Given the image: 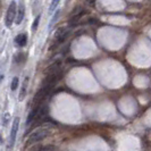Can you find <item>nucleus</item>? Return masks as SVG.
I'll list each match as a JSON object with an SVG mask.
<instances>
[{"mask_svg": "<svg viewBox=\"0 0 151 151\" xmlns=\"http://www.w3.org/2000/svg\"><path fill=\"white\" fill-rule=\"evenodd\" d=\"M59 2H60V0H52V1H51V5H50V8H49V10H50V12H53V10L57 8V6L59 5Z\"/></svg>", "mask_w": 151, "mask_h": 151, "instance_id": "nucleus-12", "label": "nucleus"}, {"mask_svg": "<svg viewBox=\"0 0 151 151\" xmlns=\"http://www.w3.org/2000/svg\"><path fill=\"white\" fill-rule=\"evenodd\" d=\"M18 77H14L13 78V81H12V84H10V89L13 91H15L17 89V86H18Z\"/></svg>", "mask_w": 151, "mask_h": 151, "instance_id": "nucleus-11", "label": "nucleus"}, {"mask_svg": "<svg viewBox=\"0 0 151 151\" xmlns=\"http://www.w3.org/2000/svg\"><path fill=\"white\" fill-rule=\"evenodd\" d=\"M24 15H25V6H24V2H21L19 7H18V10H17V16H16V24H21V22L23 21L24 18Z\"/></svg>", "mask_w": 151, "mask_h": 151, "instance_id": "nucleus-6", "label": "nucleus"}, {"mask_svg": "<svg viewBox=\"0 0 151 151\" xmlns=\"http://www.w3.org/2000/svg\"><path fill=\"white\" fill-rule=\"evenodd\" d=\"M68 35H69V31H67L66 29H63V27L59 29V30L57 31V33H56L55 39H53L51 49H55L58 45H60L63 42H65V40L68 38Z\"/></svg>", "mask_w": 151, "mask_h": 151, "instance_id": "nucleus-3", "label": "nucleus"}, {"mask_svg": "<svg viewBox=\"0 0 151 151\" xmlns=\"http://www.w3.org/2000/svg\"><path fill=\"white\" fill-rule=\"evenodd\" d=\"M40 106H41V105H40ZM40 106L33 107L32 111H31L30 115H29V117H27V121H26V125H30V124H32L33 122L35 121V118H37V116H38L39 109H40Z\"/></svg>", "mask_w": 151, "mask_h": 151, "instance_id": "nucleus-7", "label": "nucleus"}, {"mask_svg": "<svg viewBox=\"0 0 151 151\" xmlns=\"http://www.w3.org/2000/svg\"><path fill=\"white\" fill-rule=\"evenodd\" d=\"M25 58H26V56H25V53H23V52H18L15 56V60L17 64L24 63V61H25Z\"/></svg>", "mask_w": 151, "mask_h": 151, "instance_id": "nucleus-10", "label": "nucleus"}, {"mask_svg": "<svg viewBox=\"0 0 151 151\" xmlns=\"http://www.w3.org/2000/svg\"><path fill=\"white\" fill-rule=\"evenodd\" d=\"M50 134V126H42V127H38L37 129H34L30 136L27 137V144H33L42 141L43 139H45L47 136Z\"/></svg>", "mask_w": 151, "mask_h": 151, "instance_id": "nucleus-1", "label": "nucleus"}, {"mask_svg": "<svg viewBox=\"0 0 151 151\" xmlns=\"http://www.w3.org/2000/svg\"><path fill=\"white\" fill-rule=\"evenodd\" d=\"M15 42L17 43V45H19V47H24V45H26V42H27V35L26 34H18L15 39Z\"/></svg>", "mask_w": 151, "mask_h": 151, "instance_id": "nucleus-9", "label": "nucleus"}, {"mask_svg": "<svg viewBox=\"0 0 151 151\" xmlns=\"http://www.w3.org/2000/svg\"><path fill=\"white\" fill-rule=\"evenodd\" d=\"M39 22H40V16H38V17L34 19V22H33V26H32V30H33V31H37V29H38V25H39Z\"/></svg>", "mask_w": 151, "mask_h": 151, "instance_id": "nucleus-13", "label": "nucleus"}, {"mask_svg": "<svg viewBox=\"0 0 151 151\" xmlns=\"http://www.w3.org/2000/svg\"><path fill=\"white\" fill-rule=\"evenodd\" d=\"M43 150V148L39 144V145H34V147H32L30 150H27V151H42Z\"/></svg>", "mask_w": 151, "mask_h": 151, "instance_id": "nucleus-14", "label": "nucleus"}, {"mask_svg": "<svg viewBox=\"0 0 151 151\" xmlns=\"http://www.w3.org/2000/svg\"><path fill=\"white\" fill-rule=\"evenodd\" d=\"M16 16H17V6H16V1H12L9 7L7 9V14H6V26L10 27L12 24L14 23V21H16Z\"/></svg>", "mask_w": 151, "mask_h": 151, "instance_id": "nucleus-2", "label": "nucleus"}, {"mask_svg": "<svg viewBox=\"0 0 151 151\" xmlns=\"http://www.w3.org/2000/svg\"><path fill=\"white\" fill-rule=\"evenodd\" d=\"M58 70H60V61H56V63H53L52 65H50L49 67L45 68V75H49V74H52V73H56V72H58Z\"/></svg>", "mask_w": 151, "mask_h": 151, "instance_id": "nucleus-8", "label": "nucleus"}, {"mask_svg": "<svg viewBox=\"0 0 151 151\" xmlns=\"http://www.w3.org/2000/svg\"><path fill=\"white\" fill-rule=\"evenodd\" d=\"M29 82H30V77H29V76H26V77L24 78V81H23L22 88H21V91H19V96H18V100H19V101H22L23 99L25 98V96H26L27 86H29Z\"/></svg>", "mask_w": 151, "mask_h": 151, "instance_id": "nucleus-5", "label": "nucleus"}, {"mask_svg": "<svg viewBox=\"0 0 151 151\" xmlns=\"http://www.w3.org/2000/svg\"><path fill=\"white\" fill-rule=\"evenodd\" d=\"M18 125H19V118L16 117L14 122H13V125H12V129H10V145L13 147L15 143L16 135H17V131H18Z\"/></svg>", "mask_w": 151, "mask_h": 151, "instance_id": "nucleus-4", "label": "nucleus"}]
</instances>
